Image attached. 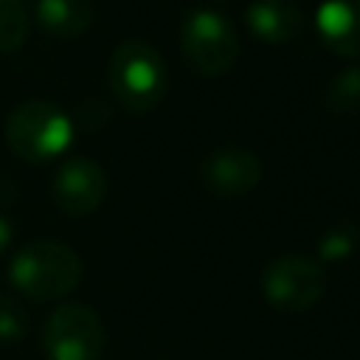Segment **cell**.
<instances>
[{"label":"cell","mask_w":360,"mask_h":360,"mask_svg":"<svg viewBox=\"0 0 360 360\" xmlns=\"http://www.w3.org/2000/svg\"><path fill=\"white\" fill-rule=\"evenodd\" d=\"M82 278V259L73 248L51 239L28 242L11 253L8 284L34 301H56L76 290Z\"/></svg>","instance_id":"6da1fadb"},{"label":"cell","mask_w":360,"mask_h":360,"mask_svg":"<svg viewBox=\"0 0 360 360\" xmlns=\"http://www.w3.org/2000/svg\"><path fill=\"white\" fill-rule=\"evenodd\" d=\"M6 143L25 163H48L70 149L73 121L51 101H22L6 121Z\"/></svg>","instance_id":"7a4b0ae2"},{"label":"cell","mask_w":360,"mask_h":360,"mask_svg":"<svg viewBox=\"0 0 360 360\" xmlns=\"http://www.w3.org/2000/svg\"><path fill=\"white\" fill-rule=\"evenodd\" d=\"M107 79L118 104L132 112H149L158 107L169 82L160 53L141 39H127L112 51Z\"/></svg>","instance_id":"3957f363"},{"label":"cell","mask_w":360,"mask_h":360,"mask_svg":"<svg viewBox=\"0 0 360 360\" xmlns=\"http://www.w3.org/2000/svg\"><path fill=\"white\" fill-rule=\"evenodd\" d=\"M180 53L194 73L222 76L239 59V37L214 8H194L180 22Z\"/></svg>","instance_id":"277c9868"},{"label":"cell","mask_w":360,"mask_h":360,"mask_svg":"<svg viewBox=\"0 0 360 360\" xmlns=\"http://www.w3.org/2000/svg\"><path fill=\"white\" fill-rule=\"evenodd\" d=\"M262 292L273 309L287 312V315H298L323 298L326 273H323L321 262H315L309 256L284 253L264 267Z\"/></svg>","instance_id":"5b68a950"},{"label":"cell","mask_w":360,"mask_h":360,"mask_svg":"<svg viewBox=\"0 0 360 360\" xmlns=\"http://www.w3.org/2000/svg\"><path fill=\"white\" fill-rule=\"evenodd\" d=\"M42 352L48 360H98L104 352V323L84 304H62L42 323Z\"/></svg>","instance_id":"8992f818"},{"label":"cell","mask_w":360,"mask_h":360,"mask_svg":"<svg viewBox=\"0 0 360 360\" xmlns=\"http://www.w3.org/2000/svg\"><path fill=\"white\" fill-rule=\"evenodd\" d=\"M51 197L59 211L70 217H87L107 197V174L93 158H68L53 174Z\"/></svg>","instance_id":"52a82bcc"},{"label":"cell","mask_w":360,"mask_h":360,"mask_svg":"<svg viewBox=\"0 0 360 360\" xmlns=\"http://www.w3.org/2000/svg\"><path fill=\"white\" fill-rule=\"evenodd\" d=\"M200 183L217 197H239L259 186L262 180V160L239 146H225L208 152L197 166Z\"/></svg>","instance_id":"ba28073f"},{"label":"cell","mask_w":360,"mask_h":360,"mask_svg":"<svg viewBox=\"0 0 360 360\" xmlns=\"http://www.w3.org/2000/svg\"><path fill=\"white\" fill-rule=\"evenodd\" d=\"M315 28L332 53L360 59V0H323Z\"/></svg>","instance_id":"9c48e42d"},{"label":"cell","mask_w":360,"mask_h":360,"mask_svg":"<svg viewBox=\"0 0 360 360\" xmlns=\"http://www.w3.org/2000/svg\"><path fill=\"white\" fill-rule=\"evenodd\" d=\"M250 34L267 45H284L304 28V14L292 0H250L245 11Z\"/></svg>","instance_id":"30bf717a"},{"label":"cell","mask_w":360,"mask_h":360,"mask_svg":"<svg viewBox=\"0 0 360 360\" xmlns=\"http://www.w3.org/2000/svg\"><path fill=\"white\" fill-rule=\"evenodd\" d=\"M34 17L45 34L56 39H73L90 28L93 3L90 0H37Z\"/></svg>","instance_id":"8fae6325"},{"label":"cell","mask_w":360,"mask_h":360,"mask_svg":"<svg viewBox=\"0 0 360 360\" xmlns=\"http://www.w3.org/2000/svg\"><path fill=\"white\" fill-rule=\"evenodd\" d=\"M323 104L335 115H360V68L335 73L323 90Z\"/></svg>","instance_id":"7c38bea8"},{"label":"cell","mask_w":360,"mask_h":360,"mask_svg":"<svg viewBox=\"0 0 360 360\" xmlns=\"http://www.w3.org/2000/svg\"><path fill=\"white\" fill-rule=\"evenodd\" d=\"M28 37V11L22 0H0V53L17 51Z\"/></svg>","instance_id":"4fadbf2b"},{"label":"cell","mask_w":360,"mask_h":360,"mask_svg":"<svg viewBox=\"0 0 360 360\" xmlns=\"http://www.w3.org/2000/svg\"><path fill=\"white\" fill-rule=\"evenodd\" d=\"M357 242H360L357 228H354L352 222L340 219V222L329 225V228L321 233V239H318V256H321L323 262H340V259H346L349 253H354Z\"/></svg>","instance_id":"5bb4252c"},{"label":"cell","mask_w":360,"mask_h":360,"mask_svg":"<svg viewBox=\"0 0 360 360\" xmlns=\"http://www.w3.org/2000/svg\"><path fill=\"white\" fill-rule=\"evenodd\" d=\"M28 332V315L14 295L0 292V343H17Z\"/></svg>","instance_id":"9a60e30c"},{"label":"cell","mask_w":360,"mask_h":360,"mask_svg":"<svg viewBox=\"0 0 360 360\" xmlns=\"http://www.w3.org/2000/svg\"><path fill=\"white\" fill-rule=\"evenodd\" d=\"M11 239H14V225H11V219H8V217H3V214H0V256L8 250Z\"/></svg>","instance_id":"2e32d148"}]
</instances>
